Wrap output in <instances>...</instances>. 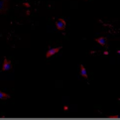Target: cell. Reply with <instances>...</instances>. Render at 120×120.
I'll return each instance as SVG.
<instances>
[{"instance_id":"6da1fadb","label":"cell","mask_w":120,"mask_h":120,"mask_svg":"<svg viewBox=\"0 0 120 120\" xmlns=\"http://www.w3.org/2000/svg\"><path fill=\"white\" fill-rule=\"evenodd\" d=\"M10 0H0V15L5 14L9 9Z\"/></svg>"},{"instance_id":"7a4b0ae2","label":"cell","mask_w":120,"mask_h":120,"mask_svg":"<svg viewBox=\"0 0 120 120\" xmlns=\"http://www.w3.org/2000/svg\"><path fill=\"white\" fill-rule=\"evenodd\" d=\"M66 21L64 19H59L57 22H56V27L59 31H64V30L66 29Z\"/></svg>"},{"instance_id":"3957f363","label":"cell","mask_w":120,"mask_h":120,"mask_svg":"<svg viewBox=\"0 0 120 120\" xmlns=\"http://www.w3.org/2000/svg\"><path fill=\"white\" fill-rule=\"evenodd\" d=\"M12 70V65H11V62L9 60H7L6 58L4 59L3 61V66H2V71H10Z\"/></svg>"},{"instance_id":"277c9868","label":"cell","mask_w":120,"mask_h":120,"mask_svg":"<svg viewBox=\"0 0 120 120\" xmlns=\"http://www.w3.org/2000/svg\"><path fill=\"white\" fill-rule=\"evenodd\" d=\"M60 50H61V47H58V48H53V49L48 50V52L46 53V58H47V59L51 58L52 56H54V55L57 54Z\"/></svg>"},{"instance_id":"5b68a950","label":"cell","mask_w":120,"mask_h":120,"mask_svg":"<svg viewBox=\"0 0 120 120\" xmlns=\"http://www.w3.org/2000/svg\"><path fill=\"white\" fill-rule=\"evenodd\" d=\"M95 42L98 43V44L101 45V46H106V45H107V40H106V38H104V37L96 38V39H95Z\"/></svg>"},{"instance_id":"8992f818","label":"cell","mask_w":120,"mask_h":120,"mask_svg":"<svg viewBox=\"0 0 120 120\" xmlns=\"http://www.w3.org/2000/svg\"><path fill=\"white\" fill-rule=\"evenodd\" d=\"M80 75L82 76L83 79H87V72H86V70H85V68L82 66V65H80Z\"/></svg>"},{"instance_id":"52a82bcc","label":"cell","mask_w":120,"mask_h":120,"mask_svg":"<svg viewBox=\"0 0 120 120\" xmlns=\"http://www.w3.org/2000/svg\"><path fill=\"white\" fill-rule=\"evenodd\" d=\"M8 98H10L9 94H7V93L0 90V99H8Z\"/></svg>"},{"instance_id":"ba28073f","label":"cell","mask_w":120,"mask_h":120,"mask_svg":"<svg viewBox=\"0 0 120 120\" xmlns=\"http://www.w3.org/2000/svg\"><path fill=\"white\" fill-rule=\"evenodd\" d=\"M109 118H118L119 116L118 115H110V116H108Z\"/></svg>"},{"instance_id":"9c48e42d","label":"cell","mask_w":120,"mask_h":120,"mask_svg":"<svg viewBox=\"0 0 120 120\" xmlns=\"http://www.w3.org/2000/svg\"><path fill=\"white\" fill-rule=\"evenodd\" d=\"M117 54H119V55H120V50H118V51H117Z\"/></svg>"},{"instance_id":"30bf717a","label":"cell","mask_w":120,"mask_h":120,"mask_svg":"<svg viewBox=\"0 0 120 120\" xmlns=\"http://www.w3.org/2000/svg\"><path fill=\"white\" fill-rule=\"evenodd\" d=\"M86 1H87V0H86Z\"/></svg>"}]
</instances>
